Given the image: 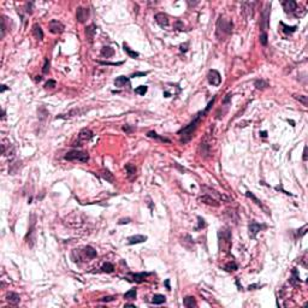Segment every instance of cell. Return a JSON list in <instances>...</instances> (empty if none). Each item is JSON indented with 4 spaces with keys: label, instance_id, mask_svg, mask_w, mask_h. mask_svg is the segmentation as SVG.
Instances as JSON below:
<instances>
[{
    "label": "cell",
    "instance_id": "obj_3",
    "mask_svg": "<svg viewBox=\"0 0 308 308\" xmlns=\"http://www.w3.org/2000/svg\"><path fill=\"white\" fill-rule=\"evenodd\" d=\"M219 247H220V250H225L230 248L231 245V232L229 230V228H222L219 230Z\"/></svg>",
    "mask_w": 308,
    "mask_h": 308
},
{
    "label": "cell",
    "instance_id": "obj_59",
    "mask_svg": "<svg viewBox=\"0 0 308 308\" xmlns=\"http://www.w3.org/2000/svg\"><path fill=\"white\" fill-rule=\"evenodd\" d=\"M35 81H39V82H40V81H41V76H36V78H35Z\"/></svg>",
    "mask_w": 308,
    "mask_h": 308
},
{
    "label": "cell",
    "instance_id": "obj_43",
    "mask_svg": "<svg viewBox=\"0 0 308 308\" xmlns=\"http://www.w3.org/2000/svg\"><path fill=\"white\" fill-rule=\"evenodd\" d=\"M57 86V82L54 81V80H48L47 82H46V84H45V88L46 89H48V88H54Z\"/></svg>",
    "mask_w": 308,
    "mask_h": 308
},
{
    "label": "cell",
    "instance_id": "obj_10",
    "mask_svg": "<svg viewBox=\"0 0 308 308\" xmlns=\"http://www.w3.org/2000/svg\"><path fill=\"white\" fill-rule=\"evenodd\" d=\"M89 17V10L84 7H78L76 11V19L80 23H84Z\"/></svg>",
    "mask_w": 308,
    "mask_h": 308
},
{
    "label": "cell",
    "instance_id": "obj_55",
    "mask_svg": "<svg viewBox=\"0 0 308 308\" xmlns=\"http://www.w3.org/2000/svg\"><path fill=\"white\" fill-rule=\"evenodd\" d=\"M231 96H232L231 94H228V95H226V98L224 99V101H223V103H229V101L231 100Z\"/></svg>",
    "mask_w": 308,
    "mask_h": 308
},
{
    "label": "cell",
    "instance_id": "obj_48",
    "mask_svg": "<svg viewBox=\"0 0 308 308\" xmlns=\"http://www.w3.org/2000/svg\"><path fill=\"white\" fill-rule=\"evenodd\" d=\"M262 285H260V284H250L249 286H248V290H255L256 288H261Z\"/></svg>",
    "mask_w": 308,
    "mask_h": 308
},
{
    "label": "cell",
    "instance_id": "obj_35",
    "mask_svg": "<svg viewBox=\"0 0 308 308\" xmlns=\"http://www.w3.org/2000/svg\"><path fill=\"white\" fill-rule=\"evenodd\" d=\"M136 290L135 289H131V290H129V291H127L125 294H124V299H127V300H134V299H136Z\"/></svg>",
    "mask_w": 308,
    "mask_h": 308
},
{
    "label": "cell",
    "instance_id": "obj_1",
    "mask_svg": "<svg viewBox=\"0 0 308 308\" xmlns=\"http://www.w3.org/2000/svg\"><path fill=\"white\" fill-rule=\"evenodd\" d=\"M215 101V96L208 103L207 105V107H206L204 111H201V112H199L196 116H195V118L187 125V127H184V128H182L179 131H178V135L181 136V143H183V144H185V143H188L193 136H194V133L196 131V129H198V127H199V124H200V122H201V119L205 117L206 114H207V112L209 111V108L212 107V105L213 103Z\"/></svg>",
    "mask_w": 308,
    "mask_h": 308
},
{
    "label": "cell",
    "instance_id": "obj_9",
    "mask_svg": "<svg viewBox=\"0 0 308 308\" xmlns=\"http://www.w3.org/2000/svg\"><path fill=\"white\" fill-rule=\"evenodd\" d=\"M265 228H266V225H264V224H258L256 222H252V223L249 224V226H248L250 239H255L256 235H258L262 229H265Z\"/></svg>",
    "mask_w": 308,
    "mask_h": 308
},
{
    "label": "cell",
    "instance_id": "obj_25",
    "mask_svg": "<svg viewBox=\"0 0 308 308\" xmlns=\"http://www.w3.org/2000/svg\"><path fill=\"white\" fill-rule=\"evenodd\" d=\"M100 54L105 57V58H110V57H112L113 54H114V49L112 48V47H110V46H105L101 48V52H100Z\"/></svg>",
    "mask_w": 308,
    "mask_h": 308
},
{
    "label": "cell",
    "instance_id": "obj_56",
    "mask_svg": "<svg viewBox=\"0 0 308 308\" xmlns=\"http://www.w3.org/2000/svg\"><path fill=\"white\" fill-rule=\"evenodd\" d=\"M165 284H166V288H168L169 290H171V288H170V280H169V279L165 280Z\"/></svg>",
    "mask_w": 308,
    "mask_h": 308
},
{
    "label": "cell",
    "instance_id": "obj_23",
    "mask_svg": "<svg viewBox=\"0 0 308 308\" xmlns=\"http://www.w3.org/2000/svg\"><path fill=\"white\" fill-rule=\"evenodd\" d=\"M183 305L187 308H193V307H196V306H198V305H196V300H195L194 296H187V297H184Z\"/></svg>",
    "mask_w": 308,
    "mask_h": 308
},
{
    "label": "cell",
    "instance_id": "obj_31",
    "mask_svg": "<svg viewBox=\"0 0 308 308\" xmlns=\"http://www.w3.org/2000/svg\"><path fill=\"white\" fill-rule=\"evenodd\" d=\"M254 86H255L256 89H265V88L269 87V83L266 81H264V80H256L254 82Z\"/></svg>",
    "mask_w": 308,
    "mask_h": 308
},
{
    "label": "cell",
    "instance_id": "obj_39",
    "mask_svg": "<svg viewBox=\"0 0 308 308\" xmlns=\"http://www.w3.org/2000/svg\"><path fill=\"white\" fill-rule=\"evenodd\" d=\"M245 196L250 198V199H252V200H253V201H254L256 205L260 206V207H262V204H261V201H260V200H258V199L254 196V194H253V193H250V191H247V193H245Z\"/></svg>",
    "mask_w": 308,
    "mask_h": 308
},
{
    "label": "cell",
    "instance_id": "obj_16",
    "mask_svg": "<svg viewBox=\"0 0 308 308\" xmlns=\"http://www.w3.org/2000/svg\"><path fill=\"white\" fill-rule=\"evenodd\" d=\"M96 33V27L95 24H90L86 28V37L89 42H93V39H94V35Z\"/></svg>",
    "mask_w": 308,
    "mask_h": 308
},
{
    "label": "cell",
    "instance_id": "obj_7",
    "mask_svg": "<svg viewBox=\"0 0 308 308\" xmlns=\"http://www.w3.org/2000/svg\"><path fill=\"white\" fill-rule=\"evenodd\" d=\"M207 80H208L209 84H212L214 87H218L220 84V82H222L220 73L217 70H209L208 73H207Z\"/></svg>",
    "mask_w": 308,
    "mask_h": 308
},
{
    "label": "cell",
    "instance_id": "obj_4",
    "mask_svg": "<svg viewBox=\"0 0 308 308\" xmlns=\"http://www.w3.org/2000/svg\"><path fill=\"white\" fill-rule=\"evenodd\" d=\"M64 159L69 161H81V163H87L89 160V155L87 152H82V151H70L64 155Z\"/></svg>",
    "mask_w": 308,
    "mask_h": 308
},
{
    "label": "cell",
    "instance_id": "obj_14",
    "mask_svg": "<svg viewBox=\"0 0 308 308\" xmlns=\"http://www.w3.org/2000/svg\"><path fill=\"white\" fill-rule=\"evenodd\" d=\"M125 171H127V176H128V178H129L130 181H134V179L136 178L137 169L135 165H133V164H127V165H125Z\"/></svg>",
    "mask_w": 308,
    "mask_h": 308
},
{
    "label": "cell",
    "instance_id": "obj_22",
    "mask_svg": "<svg viewBox=\"0 0 308 308\" xmlns=\"http://www.w3.org/2000/svg\"><path fill=\"white\" fill-rule=\"evenodd\" d=\"M148 276V273H131L130 274V277H131V279H129L130 282H136V283H142V282H144L146 280V277Z\"/></svg>",
    "mask_w": 308,
    "mask_h": 308
},
{
    "label": "cell",
    "instance_id": "obj_27",
    "mask_svg": "<svg viewBox=\"0 0 308 308\" xmlns=\"http://www.w3.org/2000/svg\"><path fill=\"white\" fill-rule=\"evenodd\" d=\"M165 301H166V297H165L164 295H160V294L154 295V296H153V300H152V302H153L154 305H161V303H164Z\"/></svg>",
    "mask_w": 308,
    "mask_h": 308
},
{
    "label": "cell",
    "instance_id": "obj_47",
    "mask_svg": "<svg viewBox=\"0 0 308 308\" xmlns=\"http://www.w3.org/2000/svg\"><path fill=\"white\" fill-rule=\"evenodd\" d=\"M188 46H189V43H188V42H185L184 45H181V46H179L181 52H187V51H188Z\"/></svg>",
    "mask_w": 308,
    "mask_h": 308
},
{
    "label": "cell",
    "instance_id": "obj_42",
    "mask_svg": "<svg viewBox=\"0 0 308 308\" xmlns=\"http://www.w3.org/2000/svg\"><path fill=\"white\" fill-rule=\"evenodd\" d=\"M198 220H199V226H196L195 228V230L198 231V230H201V229H204L206 226V223H205V219H202L201 217H198Z\"/></svg>",
    "mask_w": 308,
    "mask_h": 308
},
{
    "label": "cell",
    "instance_id": "obj_33",
    "mask_svg": "<svg viewBox=\"0 0 308 308\" xmlns=\"http://www.w3.org/2000/svg\"><path fill=\"white\" fill-rule=\"evenodd\" d=\"M6 30H7V25H6V17L1 16V39L5 37L6 35Z\"/></svg>",
    "mask_w": 308,
    "mask_h": 308
},
{
    "label": "cell",
    "instance_id": "obj_5",
    "mask_svg": "<svg viewBox=\"0 0 308 308\" xmlns=\"http://www.w3.org/2000/svg\"><path fill=\"white\" fill-rule=\"evenodd\" d=\"M270 12H271V4L267 2L262 10V13H261V29H262V33H265L266 28H269V19H270Z\"/></svg>",
    "mask_w": 308,
    "mask_h": 308
},
{
    "label": "cell",
    "instance_id": "obj_38",
    "mask_svg": "<svg viewBox=\"0 0 308 308\" xmlns=\"http://www.w3.org/2000/svg\"><path fill=\"white\" fill-rule=\"evenodd\" d=\"M147 90H148L147 86H140V87H137L136 89H135V93L138 94V95H144L147 93Z\"/></svg>",
    "mask_w": 308,
    "mask_h": 308
},
{
    "label": "cell",
    "instance_id": "obj_30",
    "mask_svg": "<svg viewBox=\"0 0 308 308\" xmlns=\"http://www.w3.org/2000/svg\"><path fill=\"white\" fill-rule=\"evenodd\" d=\"M290 283L294 284V285H297V284L300 283V278H299V274H297V270H296V269H293V271H291Z\"/></svg>",
    "mask_w": 308,
    "mask_h": 308
},
{
    "label": "cell",
    "instance_id": "obj_6",
    "mask_svg": "<svg viewBox=\"0 0 308 308\" xmlns=\"http://www.w3.org/2000/svg\"><path fill=\"white\" fill-rule=\"evenodd\" d=\"M48 29L52 34H62L65 29L64 24L57 19H52L49 23H48Z\"/></svg>",
    "mask_w": 308,
    "mask_h": 308
},
{
    "label": "cell",
    "instance_id": "obj_20",
    "mask_svg": "<svg viewBox=\"0 0 308 308\" xmlns=\"http://www.w3.org/2000/svg\"><path fill=\"white\" fill-rule=\"evenodd\" d=\"M32 32H33V35H34V37L36 39V40H42V39H43V32H42V29H41L40 24L35 23L34 25H33Z\"/></svg>",
    "mask_w": 308,
    "mask_h": 308
},
{
    "label": "cell",
    "instance_id": "obj_52",
    "mask_svg": "<svg viewBox=\"0 0 308 308\" xmlns=\"http://www.w3.org/2000/svg\"><path fill=\"white\" fill-rule=\"evenodd\" d=\"M176 28H177L178 30H182V29H183V23H182L181 21H177V22H176Z\"/></svg>",
    "mask_w": 308,
    "mask_h": 308
},
{
    "label": "cell",
    "instance_id": "obj_2",
    "mask_svg": "<svg viewBox=\"0 0 308 308\" xmlns=\"http://www.w3.org/2000/svg\"><path fill=\"white\" fill-rule=\"evenodd\" d=\"M232 22L225 19L224 17H219L217 21V30H215V35L218 37V40H225L228 36H230L232 33Z\"/></svg>",
    "mask_w": 308,
    "mask_h": 308
},
{
    "label": "cell",
    "instance_id": "obj_41",
    "mask_svg": "<svg viewBox=\"0 0 308 308\" xmlns=\"http://www.w3.org/2000/svg\"><path fill=\"white\" fill-rule=\"evenodd\" d=\"M49 59L48 58H45V63H43V68H42V72L43 73H48L49 71Z\"/></svg>",
    "mask_w": 308,
    "mask_h": 308
},
{
    "label": "cell",
    "instance_id": "obj_24",
    "mask_svg": "<svg viewBox=\"0 0 308 308\" xmlns=\"http://www.w3.org/2000/svg\"><path fill=\"white\" fill-rule=\"evenodd\" d=\"M147 136L149 137V138H154V140H158V141H160V142H165V143H170V140H169V138H166V137L158 135V134H157L155 131H149V133L147 134Z\"/></svg>",
    "mask_w": 308,
    "mask_h": 308
},
{
    "label": "cell",
    "instance_id": "obj_18",
    "mask_svg": "<svg viewBox=\"0 0 308 308\" xmlns=\"http://www.w3.org/2000/svg\"><path fill=\"white\" fill-rule=\"evenodd\" d=\"M86 110H77V108H75V110H72V111H70L69 113L66 114H60V116H58L57 117V119L58 118H63V119H68V118H71V117H75V116H81L83 112H84Z\"/></svg>",
    "mask_w": 308,
    "mask_h": 308
},
{
    "label": "cell",
    "instance_id": "obj_45",
    "mask_svg": "<svg viewBox=\"0 0 308 308\" xmlns=\"http://www.w3.org/2000/svg\"><path fill=\"white\" fill-rule=\"evenodd\" d=\"M123 131H125L127 134H131L133 131H134V128L133 127H130V125H123Z\"/></svg>",
    "mask_w": 308,
    "mask_h": 308
},
{
    "label": "cell",
    "instance_id": "obj_8",
    "mask_svg": "<svg viewBox=\"0 0 308 308\" xmlns=\"http://www.w3.org/2000/svg\"><path fill=\"white\" fill-rule=\"evenodd\" d=\"M93 137V131L90 129L83 128L80 133H78V142H76V146H82L83 142H88L90 138Z\"/></svg>",
    "mask_w": 308,
    "mask_h": 308
},
{
    "label": "cell",
    "instance_id": "obj_32",
    "mask_svg": "<svg viewBox=\"0 0 308 308\" xmlns=\"http://www.w3.org/2000/svg\"><path fill=\"white\" fill-rule=\"evenodd\" d=\"M201 149H202L201 155L207 157V154H209V146L207 144V142H206V141H202V142L200 143V151H201Z\"/></svg>",
    "mask_w": 308,
    "mask_h": 308
},
{
    "label": "cell",
    "instance_id": "obj_15",
    "mask_svg": "<svg viewBox=\"0 0 308 308\" xmlns=\"http://www.w3.org/2000/svg\"><path fill=\"white\" fill-rule=\"evenodd\" d=\"M6 301L10 303V305H13V306H17L21 301V297L17 293H8L6 295Z\"/></svg>",
    "mask_w": 308,
    "mask_h": 308
},
{
    "label": "cell",
    "instance_id": "obj_21",
    "mask_svg": "<svg viewBox=\"0 0 308 308\" xmlns=\"http://www.w3.org/2000/svg\"><path fill=\"white\" fill-rule=\"evenodd\" d=\"M83 253H84V255L87 256V259H94V258H96V255H98L96 250H95L93 247H90V245H87V247L83 249Z\"/></svg>",
    "mask_w": 308,
    "mask_h": 308
},
{
    "label": "cell",
    "instance_id": "obj_13",
    "mask_svg": "<svg viewBox=\"0 0 308 308\" xmlns=\"http://www.w3.org/2000/svg\"><path fill=\"white\" fill-rule=\"evenodd\" d=\"M199 201H201L202 204H206V205L213 206V207H218V206H219L218 200L213 199L212 195H202V196L199 198Z\"/></svg>",
    "mask_w": 308,
    "mask_h": 308
},
{
    "label": "cell",
    "instance_id": "obj_26",
    "mask_svg": "<svg viewBox=\"0 0 308 308\" xmlns=\"http://www.w3.org/2000/svg\"><path fill=\"white\" fill-rule=\"evenodd\" d=\"M101 177H103V179H106L107 182H110V183H114V177H113V174L108 170L103 169V171H101Z\"/></svg>",
    "mask_w": 308,
    "mask_h": 308
},
{
    "label": "cell",
    "instance_id": "obj_29",
    "mask_svg": "<svg viewBox=\"0 0 308 308\" xmlns=\"http://www.w3.org/2000/svg\"><path fill=\"white\" fill-rule=\"evenodd\" d=\"M239 269V266H237V264L235 262V261H230V262H228L225 266H224V270L226 271V272H234V271H236Z\"/></svg>",
    "mask_w": 308,
    "mask_h": 308
},
{
    "label": "cell",
    "instance_id": "obj_57",
    "mask_svg": "<svg viewBox=\"0 0 308 308\" xmlns=\"http://www.w3.org/2000/svg\"><path fill=\"white\" fill-rule=\"evenodd\" d=\"M6 89H7V87H6L5 84H2V86H1V93H2V92H5Z\"/></svg>",
    "mask_w": 308,
    "mask_h": 308
},
{
    "label": "cell",
    "instance_id": "obj_34",
    "mask_svg": "<svg viewBox=\"0 0 308 308\" xmlns=\"http://www.w3.org/2000/svg\"><path fill=\"white\" fill-rule=\"evenodd\" d=\"M123 49H124V51L128 53V56H129V57H131V58H138V56H140L137 52H135V51H131V49H130V48H129V47H128L125 43L123 45Z\"/></svg>",
    "mask_w": 308,
    "mask_h": 308
},
{
    "label": "cell",
    "instance_id": "obj_60",
    "mask_svg": "<svg viewBox=\"0 0 308 308\" xmlns=\"http://www.w3.org/2000/svg\"><path fill=\"white\" fill-rule=\"evenodd\" d=\"M125 307H135V305H131V303H128V305H125Z\"/></svg>",
    "mask_w": 308,
    "mask_h": 308
},
{
    "label": "cell",
    "instance_id": "obj_44",
    "mask_svg": "<svg viewBox=\"0 0 308 308\" xmlns=\"http://www.w3.org/2000/svg\"><path fill=\"white\" fill-rule=\"evenodd\" d=\"M260 43H261L262 46H266V45H267V34H266V32H265V33H261V35H260Z\"/></svg>",
    "mask_w": 308,
    "mask_h": 308
},
{
    "label": "cell",
    "instance_id": "obj_11",
    "mask_svg": "<svg viewBox=\"0 0 308 308\" xmlns=\"http://www.w3.org/2000/svg\"><path fill=\"white\" fill-rule=\"evenodd\" d=\"M282 6L286 13H293L297 10V4L294 0H285L282 2Z\"/></svg>",
    "mask_w": 308,
    "mask_h": 308
},
{
    "label": "cell",
    "instance_id": "obj_58",
    "mask_svg": "<svg viewBox=\"0 0 308 308\" xmlns=\"http://www.w3.org/2000/svg\"><path fill=\"white\" fill-rule=\"evenodd\" d=\"M266 136H267V133H266V131H262V133H261V137H266Z\"/></svg>",
    "mask_w": 308,
    "mask_h": 308
},
{
    "label": "cell",
    "instance_id": "obj_36",
    "mask_svg": "<svg viewBox=\"0 0 308 308\" xmlns=\"http://www.w3.org/2000/svg\"><path fill=\"white\" fill-rule=\"evenodd\" d=\"M280 25L283 27V32L284 33H286V34H293L295 30H296V25H294V27H288V25H285L283 22H280Z\"/></svg>",
    "mask_w": 308,
    "mask_h": 308
},
{
    "label": "cell",
    "instance_id": "obj_12",
    "mask_svg": "<svg viewBox=\"0 0 308 308\" xmlns=\"http://www.w3.org/2000/svg\"><path fill=\"white\" fill-rule=\"evenodd\" d=\"M154 18H155V22H157L161 28H165V27L169 25V17H168L165 13H163V12L157 13Z\"/></svg>",
    "mask_w": 308,
    "mask_h": 308
},
{
    "label": "cell",
    "instance_id": "obj_53",
    "mask_svg": "<svg viewBox=\"0 0 308 308\" xmlns=\"http://www.w3.org/2000/svg\"><path fill=\"white\" fill-rule=\"evenodd\" d=\"M147 72H135L131 75V77H140V76H146Z\"/></svg>",
    "mask_w": 308,
    "mask_h": 308
},
{
    "label": "cell",
    "instance_id": "obj_28",
    "mask_svg": "<svg viewBox=\"0 0 308 308\" xmlns=\"http://www.w3.org/2000/svg\"><path fill=\"white\" fill-rule=\"evenodd\" d=\"M113 271H114V266H113V264H111V262H105L103 266H101V272L112 273Z\"/></svg>",
    "mask_w": 308,
    "mask_h": 308
},
{
    "label": "cell",
    "instance_id": "obj_19",
    "mask_svg": "<svg viewBox=\"0 0 308 308\" xmlns=\"http://www.w3.org/2000/svg\"><path fill=\"white\" fill-rule=\"evenodd\" d=\"M147 241V236L143 235H135V236H130L128 239V243L129 244H137V243H142Z\"/></svg>",
    "mask_w": 308,
    "mask_h": 308
},
{
    "label": "cell",
    "instance_id": "obj_49",
    "mask_svg": "<svg viewBox=\"0 0 308 308\" xmlns=\"http://www.w3.org/2000/svg\"><path fill=\"white\" fill-rule=\"evenodd\" d=\"M32 6H33V2H28V4H27V10H25V11H27V13H29V15L33 12Z\"/></svg>",
    "mask_w": 308,
    "mask_h": 308
},
{
    "label": "cell",
    "instance_id": "obj_17",
    "mask_svg": "<svg viewBox=\"0 0 308 308\" xmlns=\"http://www.w3.org/2000/svg\"><path fill=\"white\" fill-rule=\"evenodd\" d=\"M130 82V78L129 77H125V76H119L114 80V86L116 87H119V88H123L125 87L127 84H129Z\"/></svg>",
    "mask_w": 308,
    "mask_h": 308
},
{
    "label": "cell",
    "instance_id": "obj_54",
    "mask_svg": "<svg viewBox=\"0 0 308 308\" xmlns=\"http://www.w3.org/2000/svg\"><path fill=\"white\" fill-rule=\"evenodd\" d=\"M302 159H303V161L307 160V146H305V148H303V157H302Z\"/></svg>",
    "mask_w": 308,
    "mask_h": 308
},
{
    "label": "cell",
    "instance_id": "obj_51",
    "mask_svg": "<svg viewBox=\"0 0 308 308\" xmlns=\"http://www.w3.org/2000/svg\"><path fill=\"white\" fill-rule=\"evenodd\" d=\"M128 223H130V219H129V218H125V219H120V220L118 222V224H119V225H123V224H128Z\"/></svg>",
    "mask_w": 308,
    "mask_h": 308
},
{
    "label": "cell",
    "instance_id": "obj_46",
    "mask_svg": "<svg viewBox=\"0 0 308 308\" xmlns=\"http://www.w3.org/2000/svg\"><path fill=\"white\" fill-rule=\"evenodd\" d=\"M101 302H111V301H114V296H105L103 299H100Z\"/></svg>",
    "mask_w": 308,
    "mask_h": 308
},
{
    "label": "cell",
    "instance_id": "obj_50",
    "mask_svg": "<svg viewBox=\"0 0 308 308\" xmlns=\"http://www.w3.org/2000/svg\"><path fill=\"white\" fill-rule=\"evenodd\" d=\"M306 230H307V225H305L302 229H300L299 231H300V234H299V237H301V236H303L305 234H306Z\"/></svg>",
    "mask_w": 308,
    "mask_h": 308
},
{
    "label": "cell",
    "instance_id": "obj_37",
    "mask_svg": "<svg viewBox=\"0 0 308 308\" xmlns=\"http://www.w3.org/2000/svg\"><path fill=\"white\" fill-rule=\"evenodd\" d=\"M182 245L184 247V248H187L188 247V243H190V244H194V241H193V239H191V236L190 235H185L183 239H182Z\"/></svg>",
    "mask_w": 308,
    "mask_h": 308
},
{
    "label": "cell",
    "instance_id": "obj_40",
    "mask_svg": "<svg viewBox=\"0 0 308 308\" xmlns=\"http://www.w3.org/2000/svg\"><path fill=\"white\" fill-rule=\"evenodd\" d=\"M295 96V99H297L300 103H303V106H307L308 105V98L306 95H294Z\"/></svg>",
    "mask_w": 308,
    "mask_h": 308
}]
</instances>
